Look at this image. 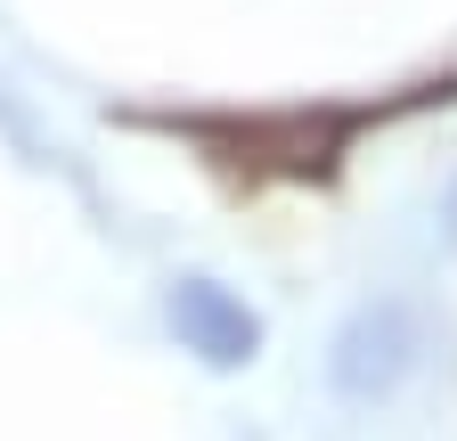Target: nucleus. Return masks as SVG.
<instances>
[{"label": "nucleus", "mask_w": 457, "mask_h": 441, "mask_svg": "<svg viewBox=\"0 0 457 441\" xmlns=\"http://www.w3.org/2000/svg\"><path fill=\"white\" fill-rule=\"evenodd\" d=\"M360 131V115H278V123H245V155H228V163H270V172H295V180H319L335 172V155L343 139Z\"/></svg>", "instance_id": "7ed1b4c3"}, {"label": "nucleus", "mask_w": 457, "mask_h": 441, "mask_svg": "<svg viewBox=\"0 0 457 441\" xmlns=\"http://www.w3.org/2000/svg\"><path fill=\"white\" fill-rule=\"evenodd\" d=\"M163 319H171V336H180V352H196L220 376H237V368L262 360V311L245 295H228L220 279H171Z\"/></svg>", "instance_id": "f03ea898"}, {"label": "nucleus", "mask_w": 457, "mask_h": 441, "mask_svg": "<svg viewBox=\"0 0 457 441\" xmlns=\"http://www.w3.org/2000/svg\"><path fill=\"white\" fill-rule=\"evenodd\" d=\"M417 352H425V327H417V311L409 303H360L352 319L335 327V344H327V384L343 401H384V393H400L409 384V368H417Z\"/></svg>", "instance_id": "f257e3e1"}]
</instances>
